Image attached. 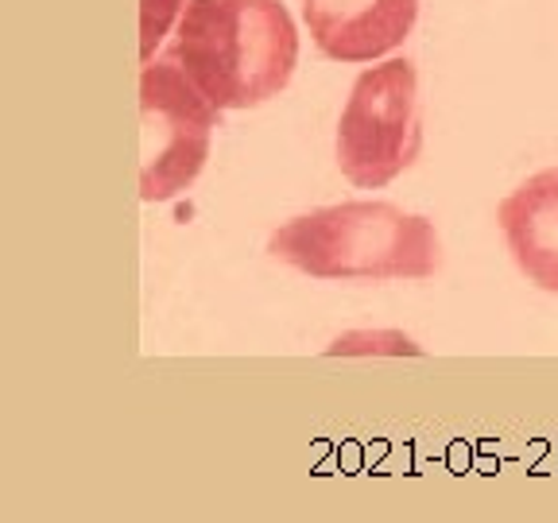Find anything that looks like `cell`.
Segmentation results:
<instances>
[{
  "mask_svg": "<svg viewBox=\"0 0 558 523\" xmlns=\"http://www.w3.org/2000/svg\"><path fill=\"white\" fill-rule=\"evenodd\" d=\"M338 167L357 191L396 183L423 151L418 70L411 59H380L361 70L338 117Z\"/></svg>",
  "mask_w": 558,
  "mask_h": 523,
  "instance_id": "3",
  "label": "cell"
},
{
  "mask_svg": "<svg viewBox=\"0 0 558 523\" xmlns=\"http://www.w3.org/2000/svg\"><path fill=\"white\" fill-rule=\"evenodd\" d=\"M497 226L520 276L558 295V167L523 179L497 206Z\"/></svg>",
  "mask_w": 558,
  "mask_h": 523,
  "instance_id": "6",
  "label": "cell"
},
{
  "mask_svg": "<svg viewBox=\"0 0 558 523\" xmlns=\"http://www.w3.org/2000/svg\"><path fill=\"white\" fill-rule=\"evenodd\" d=\"M268 256L318 283H396L438 276L442 241L396 202H338L271 229Z\"/></svg>",
  "mask_w": 558,
  "mask_h": 523,
  "instance_id": "2",
  "label": "cell"
},
{
  "mask_svg": "<svg viewBox=\"0 0 558 523\" xmlns=\"http://www.w3.org/2000/svg\"><path fill=\"white\" fill-rule=\"evenodd\" d=\"M167 59L209 105L241 113L288 89L299 32L283 0H186Z\"/></svg>",
  "mask_w": 558,
  "mask_h": 523,
  "instance_id": "1",
  "label": "cell"
},
{
  "mask_svg": "<svg viewBox=\"0 0 558 523\" xmlns=\"http://www.w3.org/2000/svg\"><path fill=\"white\" fill-rule=\"evenodd\" d=\"M183 9L186 0H140V54H144V62H151L171 24H179Z\"/></svg>",
  "mask_w": 558,
  "mask_h": 523,
  "instance_id": "7",
  "label": "cell"
},
{
  "mask_svg": "<svg viewBox=\"0 0 558 523\" xmlns=\"http://www.w3.org/2000/svg\"><path fill=\"white\" fill-rule=\"evenodd\" d=\"M418 0H303V24L330 62L365 66L408 44Z\"/></svg>",
  "mask_w": 558,
  "mask_h": 523,
  "instance_id": "5",
  "label": "cell"
},
{
  "mask_svg": "<svg viewBox=\"0 0 558 523\" xmlns=\"http://www.w3.org/2000/svg\"><path fill=\"white\" fill-rule=\"evenodd\" d=\"M218 105L186 78L171 59H151L140 70V198L171 202L194 186L209 159Z\"/></svg>",
  "mask_w": 558,
  "mask_h": 523,
  "instance_id": "4",
  "label": "cell"
}]
</instances>
